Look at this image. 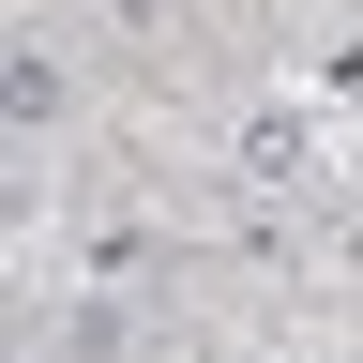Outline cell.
<instances>
[{
    "mask_svg": "<svg viewBox=\"0 0 363 363\" xmlns=\"http://www.w3.org/2000/svg\"><path fill=\"white\" fill-rule=\"evenodd\" d=\"M318 76H333V91H348V106H363V45H333V61H318Z\"/></svg>",
    "mask_w": 363,
    "mask_h": 363,
    "instance_id": "3957f363",
    "label": "cell"
},
{
    "mask_svg": "<svg viewBox=\"0 0 363 363\" xmlns=\"http://www.w3.org/2000/svg\"><path fill=\"white\" fill-rule=\"evenodd\" d=\"M227 167H242L257 197H303V182H318V121H303V106H257V121H242V152H227Z\"/></svg>",
    "mask_w": 363,
    "mask_h": 363,
    "instance_id": "6da1fadb",
    "label": "cell"
},
{
    "mask_svg": "<svg viewBox=\"0 0 363 363\" xmlns=\"http://www.w3.org/2000/svg\"><path fill=\"white\" fill-rule=\"evenodd\" d=\"M0 106L45 136V121H61V61H45V45H0Z\"/></svg>",
    "mask_w": 363,
    "mask_h": 363,
    "instance_id": "7a4b0ae2",
    "label": "cell"
}]
</instances>
